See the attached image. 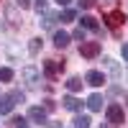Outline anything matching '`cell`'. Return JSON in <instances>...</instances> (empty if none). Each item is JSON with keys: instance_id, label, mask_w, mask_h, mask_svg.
I'll return each mask as SVG.
<instances>
[{"instance_id": "cell-1", "label": "cell", "mask_w": 128, "mask_h": 128, "mask_svg": "<svg viewBox=\"0 0 128 128\" xmlns=\"http://www.w3.org/2000/svg\"><path fill=\"white\" fill-rule=\"evenodd\" d=\"M16 102H23V92L20 90H13V92L3 95V98H0V115H8L16 108Z\"/></svg>"}, {"instance_id": "cell-2", "label": "cell", "mask_w": 128, "mask_h": 128, "mask_svg": "<svg viewBox=\"0 0 128 128\" xmlns=\"http://www.w3.org/2000/svg\"><path fill=\"white\" fill-rule=\"evenodd\" d=\"M105 115H108V123H113V126H120L126 120V110H123V105H118V102H110L108 108H105Z\"/></svg>"}, {"instance_id": "cell-3", "label": "cell", "mask_w": 128, "mask_h": 128, "mask_svg": "<svg viewBox=\"0 0 128 128\" xmlns=\"http://www.w3.org/2000/svg\"><path fill=\"white\" fill-rule=\"evenodd\" d=\"M100 41H82L80 44V56H84V59H95L100 54Z\"/></svg>"}, {"instance_id": "cell-4", "label": "cell", "mask_w": 128, "mask_h": 128, "mask_svg": "<svg viewBox=\"0 0 128 128\" xmlns=\"http://www.w3.org/2000/svg\"><path fill=\"white\" fill-rule=\"evenodd\" d=\"M102 20H105V26H108V28H118V26H123L126 16H123V10H110V13L102 16Z\"/></svg>"}, {"instance_id": "cell-5", "label": "cell", "mask_w": 128, "mask_h": 128, "mask_svg": "<svg viewBox=\"0 0 128 128\" xmlns=\"http://www.w3.org/2000/svg\"><path fill=\"white\" fill-rule=\"evenodd\" d=\"M44 72H46V77H54L56 72H64V59H62V62H56V59L44 62Z\"/></svg>"}, {"instance_id": "cell-6", "label": "cell", "mask_w": 128, "mask_h": 128, "mask_svg": "<svg viewBox=\"0 0 128 128\" xmlns=\"http://www.w3.org/2000/svg\"><path fill=\"white\" fill-rule=\"evenodd\" d=\"M84 82L92 84V87H100V84L105 82V74H102V72H98V69H90L87 74H84Z\"/></svg>"}, {"instance_id": "cell-7", "label": "cell", "mask_w": 128, "mask_h": 128, "mask_svg": "<svg viewBox=\"0 0 128 128\" xmlns=\"http://www.w3.org/2000/svg\"><path fill=\"white\" fill-rule=\"evenodd\" d=\"M28 120L31 123H46V110L44 108H28Z\"/></svg>"}, {"instance_id": "cell-8", "label": "cell", "mask_w": 128, "mask_h": 128, "mask_svg": "<svg viewBox=\"0 0 128 128\" xmlns=\"http://www.w3.org/2000/svg\"><path fill=\"white\" fill-rule=\"evenodd\" d=\"M62 105L67 110H72V113H80V108H82V100H77L74 95H67V98H62Z\"/></svg>"}, {"instance_id": "cell-9", "label": "cell", "mask_w": 128, "mask_h": 128, "mask_svg": "<svg viewBox=\"0 0 128 128\" xmlns=\"http://www.w3.org/2000/svg\"><path fill=\"white\" fill-rule=\"evenodd\" d=\"M69 41H72V36L67 34V31H54V46H56V49L69 46Z\"/></svg>"}, {"instance_id": "cell-10", "label": "cell", "mask_w": 128, "mask_h": 128, "mask_svg": "<svg viewBox=\"0 0 128 128\" xmlns=\"http://www.w3.org/2000/svg\"><path fill=\"white\" fill-rule=\"evenodd\" d=\"M20 74H23V80H28L31 84H36V82H38V77H41L36 67H23V69H20Z\"/></svg>"}, {"instance_id": "cell-11", "label": "cell", "mask_w": 128, "mask_h": 128, "mask_svg": "<svg viewBox=\"0 0 128 128\" xmlns=\"http://www.w3.org/2000/svg\"><path fill=\"white\" fill-rule=\"evenodd\" d=\"M87 108H90L92 113L102 110V95H98V92H95V95H90V98H87Z\"/></svg>"}, {"instance_id": "cell-12", "label": "cell", "mask_w": 128, "mask_h": 128, "mask_svg": "<svg viewBox=\"0 0 128 128\" xmlns=\"http://www.w3.org/2000/svg\"><path fill=\"white\" fill-rule=\"evenodd\" d=\"M80 23H82V28H84V31H98V28H100V26H98V20H95L92 16H82Z\"/></svg>"}, {"instance_id": "cell-13", "label": "cell", "mask_w": 128, "mask_h": 128, "mask_svg": "<svg viewBox=\"0 0 128 128\" xmlns=\"http://www.w3.org/2000/svg\"><path fill=\"white\" fill-rule=\"evenodd\" d=\"M82 84H84V82H82L80 77H69V80H67V90H69V92H80Z\"/></svg>"}, {"instance_id": "cell-14", "label": "cell", "mask_w": 128, "mask_h": 128, "mask_svg": "<svg viewBox=\"0 0 128 128\" xmlns=\"http://www.w3.org/2000/svg\"><path fill=\"white\" fill-rule=\"evenodd\" d=\"M72 123H74V128H90V123H92V120H90V115H77Z\"/></svg>"}, {"instance_id": "cell-15", "label": "cell", "mask_w": 128, "mask_h": 128, "mask_svg": "<svg viewBox=\"0 0 128 128\" xmlns=\"http://www.w3.org/2000/svg\"><path fill=\"white\" fill-rule=\"evenodd\" d=\"M41 44H44V41H41V38H31V44H28V51H31V54H38V51H41Z\"/></svg>"}, {"instance_id": "cell-16", "label": "cell", "mask_w": 128, "mask_h": 128, "mask_svg": "<svg viewBox=\"0 0 128 128\" xmlns=\"http://www.w3.org/2000/svg\"><path fill=\"white\" fill-rule=\"evenodd\" d=\"M59 18H62V23H72V20H74V18H77V13H74V10H72V8H67V10H64V13H62Z\"/></svg>"}, {"instance_id": "cell-17", "label": "cell", "mask_w": 128, "mask_h": 128, "mask_svg": "<svg viewBox=\"0 0 128 128\" xmlns=\"http://www.w3.org/2000/svg\"><path fill=\"white\" fill-rule=\"evenodd\" d=\"M46 5H49V0H36V3H31V8H34L36 13H44Z\"/></svg>"}, {"instance_id": "cell-18", "label": "cell", "mask_w": 128, "mask_h": 128, "mask_svg": "<svg viewBox=\"0 0 128 128\" xmlns=\"http://www.w3.org/2000/svg\"><path fill=\"white\" fill-rule=\"evenodd\" d=\"M10 80H13V69L3 67V69H0V82H10Z\"/></svg>"}, {"instance_id": "cell-19", "label": "cell", "mask_w": 128, "mask_h": 128, "mask_svg": "<svg viewBox=\"0 0 128 128\" xmlns=\"http://www.w3.org/2000/svg\"><path fill=\"white\" fill-rule=\"evenodd\" d=\"M41 23H44V28H51V26L56 23V16H54V13H46V16H44V20H41Z\"/></svg>"}, {"instance_id": "cell-20", "label": "cell", "mask_w": 128, "mask_h": 128, "mask_svg": "<svg viewBox=\"0 0 128 128\" xmlns=\"http://www.w3.org/2000/svg\"><path fill=\"white\" fill-rule=\"evenodd\" d=\"M72 38H74V41H80V44H82V41H87V38H84V28H82V26H80V28H74Z\"/></svg>"}, {"instance_id": "cell-21", "label": "cell", "mask_w": 128, "mask_h": 128, "mask_svg": "<svg viewBox=\"0 0 128 128\" xmlns=\"http://www.w3.org/2000/svg\"><path fill=\"white\" fill-rule=\"evenodd\" d=\"M105 67H108V69H110L113 74H118V64H115V62H113L110 56H105Z\"/></svg>"}, {"instance_id": "cell-22", "label": "cell", "mask_w": 128, "mask_h": 128, "mask_svg": "<svg viewBox=\"0 0 128 128\" xmlns=\"http://www.w3.org/2000/svg\"><path fill=\"white\" fill-rule=\"evenodd\" d=\"M13 126H16V128H31V126L26 123V118H16V120H13Z\"/></svg>"}, {"instance_id": "cell-23", "label": "cell", "mask_w": 128, "mask_h": 128, "mask_svg": "<svg viewBox=\"0 0 128 128\" xmlns=\"http://www.w3.org/2000/svg\"><path fill=\"white\" fill-rule=\"evenodd\" d=\"M44 102H46V105H44V110H54V108H56V102H54V100H51V98H46Z\"/></svg>"}, {"instance_id": "cell-24", "label": "cell", "mask_w": 128, "mask_h": 128, "mask_svg": "<svg viewBox=\"0 0 128 128\" xmlns=\"http://www.w3.org/2000/svg\"><path fill=\"white\" fill-rule=\"evenodd\" d=\"M120 54H123V62H128V41L123 44V49H120Z\"/></svg>"}, {"instance_id": "cell-25", "label": "cell", "mask_w": 128, "mask_h": 128, "mask_svg": "<svg viewBox=\"0 0 128 128\" xmlns=\"http://www.w3.org/2000/svg\"><path fill=\"white\" fill-rule=\"evenodd\" d=\"M80 5H82V8H92L95 0H80Z\"/></svg>"}, {"instance_id": "cell-26", "label": "cell", "mask_w": 128, "mask_h": 128, "mask_svg": "<svg viewBox=\"0 0 128 128\" xmlns=\"http://www.w3.org/2000/svg\"><path fill=\"white\" fill-rule=\"evenodd\" d=\"M18 8H31V0H16Z\"/></svg>"}, {"instance_id": "cell-27", "label": "cell", "mask_w": 128, "mask_h": 128, "mask_svg": "<svg viewBox=\"0 0 128 128\" xmlns=\"http://www.w3.org/2000/svg\"><path fill=\"white\" fill-rule=\"evenodd\" d=\"M54 3H56V5H62V8H67V5L72 3V0H54Z\"/></svg>"}]
</instances>
